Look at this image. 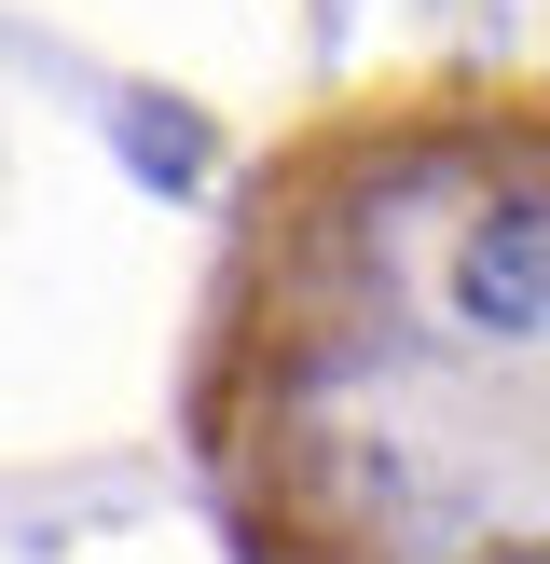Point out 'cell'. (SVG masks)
Instances as JSON below:
<instances>
[{
	"instance_id": "cell-1",
	"label": "cell",
	"mask_w": 550,
	"mask_h": 564,
	"mask_svg": "<svg viewBox=\"0 0 550 564\" xmlns=\"http://www.w3.org/2000/svg\"><path fill=\"white\" fill-rule=\"evenodd\" d=\"M193 441L248 564H550V110H330L234 235Z\"/></svg>"
}]
</instances>
